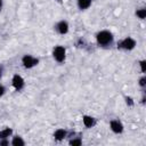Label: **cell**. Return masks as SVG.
Returning <instances> with one entry per match:
<instances>
[{"instance_id":"obj_21","label":"cell","mask_w":146,"mask_h":146,"mask_svg":"<svg viewBox=\"0 0 146 146\" xmlns=\"http://www.w3.org/2000/svg\"><path fill=\"white\" fill-rule=\"evenodd\" d=\"M0 74H1V71H0Z\"/></svg>"},{"instance_id":"obj_2","label":"cell","mask_w":146,"mask_h":146,"mask_svg":"<svg viewBox=\"0 0 146 146\" xmlns=\"http://www.w3.org/2000/svg\"><path fill=\"white\" fill-rule=\"evenodd\" d=\"M54 57L57 62H63L65 59V49L62 46H57L54 49Z\"/></svg>"},{"instance_id":"obj_8","label":"cell","mask_w":146,"mask_h":146,"mask_svg":"<svg viewBox=\"0 0 146 146\" xmlns=\"http://www.w3.org/2000/svg\"><path fill=\"white\" fill-rule=\"evenodd\" d=\"M83 123H84L86 127L90 128V127H92V125L95 124V119L91 117V116H87V115H84V116H83Z\"/></svg>"},{"instance_id":"obj_7","label":"cell","mask_w":146,"mask_h":146,"mask_svg":"<svg viewBox=\"0 0 146 146\" xmlns=\"http://www.w3.org/2000/svg\"><path fill=\"white\" fill-rule=\"evenodd\" d=\"M57 30H58V32H59L60 34H65V33L67 32V30H68V25H67V23L64 22V21L59 22V23L57 24Z\"/></svg>"},{"instance_id":"obj_19","label":"cell","mask_w":146,"mask_h":146,"mask_svg":"<svg viewBox=\"0 0 146 146\" xmlns=\"http://www.w3.org/2000/svg\"><path fill=\"white\" fill-rule=\"evenodd\" d=\"M0 145H8V141L7 140H3V141L0 143Z\"/></svg>"},{"instance_id":"obj_14","label":"cell","mask_w":146,"mask_h":146,"mask_svg":"<svg viewBox=\"0 0 146 146\" xmlns=\"http://www.w3.org/2000/svg\"><path fill=\"white\" fill-rule=\"evenodd\" d=\"M70 144L73 145V146H79V145H81V140L80 139H73V140L70 141Z\"/></svg>"},{"instance_id":"obj_15","label":"cell","mask_w":146,"mask_h":146,"mask_svg":"<svg viewBox=\"0 0 146 146\" xmlns=\"http://www.w3.org/2000/svg\"><path fill=\"white\" fill-rule=\"evenodd\" d=\"M140 65H141V71H143V72H145V62H144V60H141V62H140Z\"/></svg>"},{"instance_id":"obj_12","label":"cell","mask_w":146,"mask_h":146,"mask_svg":"<svg viewBox=\"0 0 146 146\" xmlns=\"http://www.w3.org/2000/svg\"><path fill=\"white\" fill-rule=\"evenodd\" d=\"M10 133H11V129L7 128V129H5V130L0 131V138H1V139H5V138L9 137V135H10Z\"/></svg>"},{"instance_id":"obj_16","label":"cell","mask_w":146,"mask_h":146,"mask_svg":"<svg viewBox=\"0 0 146 146\" xmlns=\"http://www.w3.org/2000/svg\"><path fill=\"white\" fill-rule=\"evenodd\" d=\"M139 83H140V86H141V87H144V86H145V78H141Z\"/></svg>"},{"instance_id":"obj_13","label":"cell","mask_w":146,"mask_h":146,"mask_svg":"<svg viewBox=\"0 0 146 146\" xmlns=\"http://www.w3.org/2000/svg\"><path fill=\"white\" fill-rule=\"evenodd\" d=\"M137 16L139 17V18H145V16H146V10L145 9H140V10H137Z\"/></svg>"},{"instance_id":"obj_17","label":"cell","mask_w":146,"mask_h":146,"mask_svg":"<svg viewBox=\"0 0 146 146\" xmlns=\"http://www.w3.org/2000/svg\"><path fill=\"white\" fill-rule=\"evenodd\" d=\"M125 99H127V103H129V104H130V105H132V104H133V103H132V99H131V98H130V97H127V98H125Z\"/></svg>"},{"instance_id":"obj_1","label":"cell","mask_w":146,"mask_h":146,"mask_svg":"<svg viewBox=\"0 0 146 146\" xmlns=\"http://www.w3.org/2000/svg\"><path fill=\"white\" fill-rule=\"evenodd\" d=\"M112 40H113V36L108 31H102L97 34V42L100 46H107L112 42Z\"/></svg>"},{"instance_id":"obj_9","label":"cell","mask_w":146,"mask_h":146,"mask_svg":"<svg viewBox=\"0 0 146 146\" xmlns=\"http://www.w3.org/2000/svg\"><path fill=\"white\" fill-rule=\"evenodd\" d=\"M91 5V0H78V6L80 9H87Z\"/></svg>"},{"instance_id":"obj_3","label":"cell","mask_w":146,"mask_h":146,"mask_svg":"<svg viewBox=\"0 0 146 146\" xmlns=\"http://www.w3.org/2000/svg\"><path fill=\"white\" fill-rule=\"evenodd\" d=\"M119 46H120L121 48H123V49L131 50V49H133V48H135L136 42H135V40H132L131 38H127V39H124V40H123Z\"/></svg>"},{"instance_id":"obj_20","label":"cell","mask_w":146,"mask_h":146,"mask_svg":"<svg viewBox=\"0 0 146 146\" xmlns=\"http://www.w3.org/2000/svg\"><path fill=\"white\" fill-rule=\"evenodd\" d=\"M1 5H2V2H1V0H0V8H1Z\"/></svg>"},{"instance_id":"obj_10","label":"cell","mask_w":146,"mask_h":146,"mask_svg":"<svg viewBox=\"0 0 146 146\" xmlns=\"http://www.w3.org/2000/svg\"><path fill=\"white\" fill-rule=\"evenodd\" d=\"M65 136H66V131L63 130V129H58V130H56V132H55V138H56L57 140H62Z\"/></svg>"},{"instance_id":"obj_6","label":"cell","mask_w":146,"mask_h":146,"mask_svg":"<svg viewBox=\"0 0 146 146\" xmlns=\"http://www.w3.org/2000/svg\"><path fill=\"white\" fill-rule=\"evenodd\" d=\"M111 129H112L114 132L120 133V132H122V130H123V125H122L119 121H112V122H111Z\"/></svg>"},{"instance_id":"obj_22","label":"cell","mask_w":146,"mask_h":146,"mask_svg":"<svg viewBox=\"0 0 146 146\" xmlns=\"http://www.w3.org/2000/svg\"><path fill=\"white\" fill-rule=\"evenodd\" d=\"M59 1H60V0H59Z\"/></svg>"},{"instance_id":"obj_4","label":"cell","mask_w":146,"mask_h":146,"mask_svg":"<svg viewBox=\"0 0 146 146\" xmlns=\"http://www.w3.org/2000/svg\"><path fill=\"white\" fill-rule=\"evenodd\" d=\"M23 64H24V66L25 67H27V68H30V67H32V66H34L35 64H38V59H35V58H33V57H31V56H24L23 57Z\"/></svg>"},{"instance_id":"obj_18","label":"cell","mask_w":146,"mask_h":146,"mask_svg":"<svg viewBox=\"0 0 146 146\" xmlns=\"http://www.w3.org/2000/svg\"><path fill=\"white\" fill-rule=\"evenodd\" d=\"M3 92H5V88L0 86V96H2V95H3Z\"/></svg>"},{"instance_id":"obj_5","label":"cell","mask_w":146,"mask_h":146,"mask_svg":"<svg viewBox=\"0 0 146 146\" xmlns=\"http://www.w3.org/2000/svg\"><path fill=\"white\" fill-rule=\"evenodd\" d=\"M13 86H14L15 89H17V90L22 89L23 86H24V80L22 79V76L17 75V74L14 75V78H13Z\"/></svg>"},{"instance_id":"obj_11","label":"cell","mask_w":146,"mask_h":146,"mask_svg":"<svg viewBox=\"0 0 146 146\" xmlns=\"http://www.w3.org/2000/svg\"><path fill=\"white\" fill-rule=\"evenodd\" d=\"M11 144H13L14 146H23V145H24V141H23V139H22L21 137L16 136V137H14Z\"/></svg>"}]
</instances>
